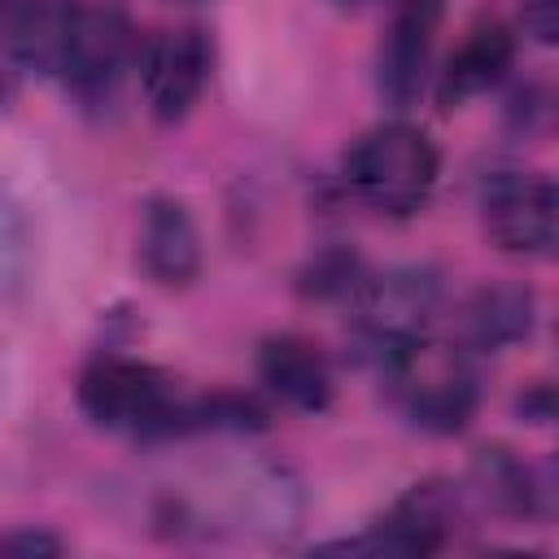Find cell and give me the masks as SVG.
I'll list each match as a JSON object with an SVG mask.
<instances>
[{"label": "cell", "mask_w": 559, "mask_h": 559, "mask_svg": "<svg viewBox=\"0 0 559 559\" xmlns=\"http://www.w3.org/2000/svg\"><path fill=\"white\" fill-rule=\"evenodd\" d=\"M441 157L411 122H380L345 153V188L380 214H415L437 188Z\"/></svg>", "instance_id": "6da1fadb"}, {"label": "cell", "mask_w": 559, "mask_h": 559, "mask_svg": "<svg viewBox=\"0 0 559 559\" xmlns=\"http://www.w3.org/2000/svg\"><path fill=\"white\" fill-rule=\"evenodd\" d=\"M384 371L393 380L402 415L424 432H463L476 415L480 389L476 371L467 367L463 349L428 345L424 336L402 345L393 358H384Z\"/></svg>", "instance_id": "7a4b0ae2"}, {"label": "cell", "mask_w": 559, "mask_h": 559, "mask_svg": "<svg viewBox=\"0 0 559 559\" xmlns=\"http://www.w3.org/2000/svg\"><path fill=\"white\" fill-rule=\"evenodd\" d=\"M524 31L537 44H555V35H559V0H524Z\"/></svg>", "instance_id": "9a60e30c"}, {"label": "cell", "mask_w": 559, "mask_h": 559, "mask_svg": "<svg viewBox=\"0 0 559 559\" xmlns=\"http://www.w3.org/2000/svg\"><path fill=\"white\" fill-rule=\"evenodd\" d=\"M432 301H437V284L424 271H393L358 293L362 336L380 354V362L424 336V319L432 314Z\"/></svg>", "instance_id": "ba28073f"}, {"label": "cell", "mask_w": 559, "mask_h": 559, "mask_svg": "<svg viewBox=\"0 0 559 559\" xmlns=\"http://www.w3.org/2000/svg\"><path fill=\"white\" fill-rule=\"evenodd\" d=\"M459 515V498L445 485H415L402 502H393V511L362 537L341 542L332 550H384V555H432L445 546L450 528Z\"/></svg>", "instance_id": "9c48e42d"}, {"label": "cell", "mask_w": 559, "mask_h": 559, "mask_svg": "<svg viewBox=\"0 0 559 559\" xmlns=\"http://www.w3.org/2000/svg\"><path fill=\"white\" fill-rule=\"evenodd\" d=\"M0 550L39 555V550H57V542H52V537H44V533H17V537H0Z\"/></svg>", "instance_id": "2e32d148"}, {"label": "cell", "mask_w": 559, "mask_h": 559, "mask_svg": "<svg viewBox=\"0 0 559 559\" xmlns=\"http://www.w3.org/2000/svg\"><path fill=\"white\" fill-rule=\"evenodd\" d=\"M210 39L197 26H179V31H162L144 44L140 57V83H144V100L162 122H179L205 92L210 79Z\"/></svg>", "instance_id": "8992f818"}, {"label": "cell", "mask_w": 559, "mask_h": 559, "mask_svg": "<svg viewBox=\"0 0 559 559\" xmlns=\"http://www.w3.org/2000/svg\"><path fill=\"white\" fill-rule=\"evenodd\" d=\"M262 384L297 411H323L332 402V367L306 336H271L258 349Z\"/></svg>", "instance_id": "7c38bea8"}, {"label": "cell", "mask_w": 559, "mask_h": 559, "mask_svg": "<svg viewBox=\"0 0 559 559\" xmlns=\"http://www.w3.org/2000/svg\"><path fill=\"white\" fill-rule=\"evenodd\" d=\"M179 402L170 376L140 358L100 354L79 376V411L109 432H170Z\"/></svg>", "instance_id": "3957f363"}, {"label": "cell", "mask_w": 559, "mask_h": 559, "mask_svg": "<svg viewBox=\"0 0 559 559\" xmlns=\"http://www.w3.org/2000/svg\"><path fill=\"white\" fill-rule=\"evenodd\" d=\"M445 0H397L376 48V87L389 109H411L424 92Z\"/></svg>", "instance_id": "5b68a950"}, {"label": "cell", "mask_w": 559, "mask_h": 559, "mask_svg": "<svg viewBox=\"0 0 559 559\" xmlns=\"http://www.w3.org/2000/svg\"><path fill=\"white\" fill-rule=\"evenodd\" d=\"M515 61V35L502 17H480L467 26L463 44L445 57L441 79H437V105L441 109H459L467 100H476L480 92H489L493 83H502V74Z\"/></svg>", "instance_id": "30bf717a"}, {"label": "cell", "mask_w": 559, "mask_h": 559, "mask_svg": "<svg viewBox=\"0 0 559 559\" xmlns=\"http://www.w3.org/2000/svg\"><path fill=\"white\" fill-rule=\"evenodd\" d=\"M480 214L485 231L498 249L524 253V258H550L559 236V201L555 183L546 175L524 170H498L480 188Z\"/></svg>", "instance_id": "277c9868"}, {"label": "cell", "mask_w": 559, "mask_h": 559, "mask_svg": "<svg viewBox=\"0 0 559 559\" xmlns=\"http://www.w3.org/2000/svg\"><path fill=\"white\" fill-rule=\"evenodd\" d=\"M74 9H79V0H17V9L4 17L9 57L26 70L61 74Z\"/></svg>", "instance_id": "4fadbf2b"}, {"label": "cell", "mask_w": 559, "mask_h": 559, "mask_svg": "<svg viewBox=\"0 0 559 559\" xmlns=\"http://www.w3.org/2000/svg\"><path fill=\"white\" fill-rule=\"evenodd\" d=\"M13 9H17V0H0V22H4V17L13 13Z\"/></svg>", "instance_id": "ac0fdd59"}, {"label": "cell", "mask_w": 559, "mask_h": 559, "mask_svg": "<svg viewBox=\"0 0 559 559\" xmlns=\"http://www.w3.org/2000/svg\"><path fill=\"white\" fill-rule=\"evenodd\" d=\"M131 48H135L131 22L118 4H79L57 79H66L83 96H96V92L114 87V79L131 61Z\"/></svg>", "instance_id": "52a82bcc"}, {"label": "cell", "mask_w": 559, "mask_h": 559, "mask_svg": "<svg viewBox=\"0 0 559 559\" xmlns=\"http://www.w3.org/2000/svg\"><path fill=\"white\" fill-rule=\"evenodd\" d=\"M533 332V293L520 284H493L467 297L459 336L467 349H507Z\"/></svg>", "instance_id": "5bb4252c"}, {"label": "cell", "mask_w": 559, "mask_h": 559, "mask_svg": "<svg viewBox=\"0 0 559 559\" xmlns=\"http://www.w3.org/2000/svg\"><path fill=\"white\" fill-rule=\"evenodd\" d=\"M332 4H341V9H358V4H367V0H332Z\"/></svg>", "instance_id": "d6986e66"}, {"label": "cell", "mask_w": 559, "mask_h": 559, "mask_svg": "<svg viewBox=\"0 0 559 559\" xmlns=\"http://www.w3.org/2000/svg\"><path fill=\"white\" fill-rule=\"evenodd\" d=\"M13 92H17V83H13V70H4V66H0V114L13 105Z\"/></svg>", "instance_id": "e0dca14e"}, {"label": "cell", "mask_w": 559, "mask_h": 559, "mask_svg": "<svg viewBox=\"0 0 559 559\" xmlns=\"http://www.w3.org/2000/svg\"><path fill=\"white\" fill-rule=\"evenodd\" d=\"M140 266L162 288H183L201 271V236L183 201L153 197L140 223Z\"/></svg>", "instance_id": "8fae6325"}]
</instances>
